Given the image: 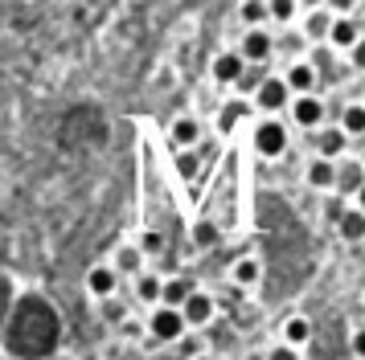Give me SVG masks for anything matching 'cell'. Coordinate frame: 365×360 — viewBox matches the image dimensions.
<instances>
[{
  "label": "cell",
  "mask_w": 365,
  "mask_h": 360,
  "mask_svg": "<svg viewBox=\"0 0 365 360\" xmlns=\"http://www.w3.org/2000/svg\"><path fill=\"white\" fill-rule=\"evenodd\" d=\"M308 184H312V189H336V164L324 160V156H316V160L308 164Z\"/></svg>",
  "instance_id": "11"
},
{
  "label": "cell",
  "mask_w": 365,
  "mask_h": 360,
  "mask_svg": "<svg viewBox=\"0 0 365 360\" xmlns=\"http://www.w3.org/2000/svg\"><path fill=\"white\" fill-rule=\"evenodd\" d=\"M353 65H357V70H365V37L353 46Z\"/></svg>",
  "instance_id": "31"
},
{
  "label": "cell",
  "mask_w": 365,
  "mask_h": 360,
  "mask_svg": "<svg viewBox=\"0 0 365 360\" xmlns=\"http://www.w3.org/2000/svg\"><path fill=\"white\" fill-rule=\"evenodd\" d=\"M197 139H201L197 119H177V123H173V147H177V152H189Z\"/></svg>",
  "instance_id": "14"
},
{
  "label": "cell",
  "mask_w": 365,
  "mask_h": 360,
  "mask_svg": "<svg viewBox=\"0 0 365 360\" xmlns=\"http://www.w3.org/2000/svg\"><path fill=\"white\" fill-rule=\"evenodd\" d=\"M197 168H201L197 152H177V176L181 180H193L197 176Z\"/></svg>",
  "instance_id": "24"
},
{
  "label": "cell",
  "mask_w": 365,
  "mask_h": 360,
  "mask_svg": "<svg viewBox=\"0 0 365 360\" xmlns=\"http://www.w3.org/2000/svg\"><path fill=\"white\" fill-rule=\"evenodd\" d=\"M140 266H144V250L140 245H123L115 254V270H123V275H140Z\"/></svg>",
  "instance_id": "19"
},
{
  "label": "cell",
  "mask_w": 365,
  "mask_h": 360,
  "mask_svg": "<svg viewBox=\"0 0 365 360\" xmlns=\"http://www.w3.org/2000/svg\"><path fill=\"white\" fill-rule=\"evenodd\" d=\"M119 287V270L115 266H91V275H86V291L95 295V299H111Z\"/></svg>",
  "instance_id": "6"
},
{
  "label": "cell",
  "mask_w": 365,
  "mask_h": 360,
  "mask_svg": "<svg viewBox=\"0 0 365 360\" xmlns=\"http://www.w3.org/2000/svg\"><path fill=\"white\" fill-rule=\"evenodd\" d=\"M193 360H214V356H193Z\"/></svg>",
  "instance_id": "35"
},
{
  "label": "cell",
  "mask_w": 365,
  "mask_h": 360,
  "mask_svg": "<svg viewBox=\"0 0 365 360\" xmlns=\"http://www.w3.org/2000/svg\"><path fill=\"white\" fill-rule=\"evenodd\" d=\"M135 295H140L144 303H160V299H165V282L156 275H140L135 278Z\"/></svg>",
  "instance_id": "20"
},
{
  "label": "cell",
  "mask_w": 365,
  "mask_h": 360,
  "mask_svg": "<svg viewBox=\"0 0 365 360\" xmlns=\"http://www.w3.org/2000/svg\"><path fill=\"white\" fill-rule=\"evenodd\" d=\"M247 107H250V102H242V98H238V102H226V111H222V119H217V127H222V131H230L234 123H238V119L247 115Z\"/></svg>",
  "instance_id": "25"
},
{
  "label": "cell",
  "mask_w": 365,
  "mask_h": 360,
  "mask_svg": "<svg viewBox=\"0 0 365 360\" xmlns=\"http://www.w3.org/2000/svg\"><path fill=\"white\" fill-rule=\"evenodd\" d=\"M283 78H287V86H292V95H312V86H316V70L308 62H296L292 65V70H287V74H283Z\"/></svg>",
  "instance_id": "10"
},
{
  "label": "cell",
  "mask_w": 365,
  "mask_h": 360,
  "mask_svg": "<svg viewBox=\"0 0 365 360\" xmlns=\"http://www.w3.org/2000/svg\"><path fill=\"white\" fill-rule=\"evenodd\" d=\"M230 278H234V287H255V282L263 278V266H259L255 258H238L234 270H230Z\"/></svg>",
  "instance_id": "16"
},
{
  "label": "cell",
  "mask_w": 365,
  "mask_h": 360,
  "mask_svg": "<svg viewBox=\"0 0 365 360\" xmlns=\"http://www.w3.org/2000/svg\"><path fill=\"white\" fill-rule=\"evenodd\" d=\"M292 102V86H287V78H267L263 82V90L255 95V107L267 115H275L279 107H287Z\"/></svg>",
  "instance_id": "3"
},
{
  "label": "cell",
  "mask_w": 365,
  "mask_h": 360,
  "mask_svg": "<svg viewBox=\"0 0 365 360\" xmlns=\"http://www.w3.org/2000/svg\"><path fill=\"white\" fill-rule=\"evenodd\" d=\"M292 16H296V0H271V21L287 25Z\"/></svg>",
  "instance_id": "28"
},
{
  "label": "cell",
  "mask_w": 365,
  "mask_h": 360,
  "mask_svg": "<svg viewBox=\"0 0 365 360\" xmlns=\"http://www.w3.org/2000/svg\"><path fill=\"white\" fill-rule=\"evenodd\" d=\"M271 49H275V41H271V33L267 29H247V37H242V58H247L250 65L267 62Z\"/></svg>",
  "instance_id": "4"
},
{
  "label": "cell",
  "mask_w": 365,
  "mask_h": 360,
  "mask_svg": "<svg viewBox=\"0 0 365 360\" xmlns=\"http://www.w3.org/2000/svg\"><path fill=\"white\" fill-rule=\"evenodd\" d=\"M263 82H267V74L259 70V65H250L247 74H242V82H238V90H242V95H247V90H255V95H259V90H263Z\"/></svg>",
  "instance_id": "27"
},
{
  "label": "cell",
  "mask_w": 365,
  "mask_h": 360,
  "mask_svg": "<svg viewBox=\"0 0 365 360\" xmlns=\"http://www.w3.org/2000/svg\"><path fill=\"white\" fill-rule=\"evenodd\" d=\"M353 356L365 360V332H353Z\"/></svg>",
  "instance_id": "32"
},
{
  "label": "cell",
  "mask_w": 365,
  "mask_h": 360,
  "mask_svg": "<svg viewBox=\"0 0 365 360\" xmlns=\"http://www.w3.org/2000/svg\"><path fill=\"white\" fill-rule=\"evenodd\" d=\"M148 327H152L156 340H181L189 319H185V311H177V307H156V315H152Z\"/></svg>",
  "instance_id": "2"
},
{
  "label": "cell",
  "mask_w": 365,
  "mask_h": 360,
  "mask_svg": "<svg viewBox=\"0 0 365 360\" xmlns=\"http://www.w3.org/2000/svg\"><path fill=\"white\" fill-rule=\"evenodd\" d=\"M267 360H299V348H292V344H275V348L267 352Z\"/></svg>",
  "instance_id": "29"
},
{
  "label": "cell",
  "mask_w": 365,
  "mask_h": 360,
  "mask_svg": "<svg viewBox=\"0 0 365 360\" xmlns=\"http://www.w3.org/2000/svg\"><path fill=\"white\" fill-rule=\"evenodd\" d=\"M214 242H217V226L214 221H197V226H193V245L205 250V245H214Z\"/></svg>",
  "instance_id": "26"
},
{
  "label": "cell",
  "mask_w": 365,
  "mask_h": 360,
  "mask_svg": "<svg viewBox=\"0 0 365 360\" xmlns=\"http://www.w3.org/2000/svg\"><path fill=\"white\" fill-rule=\"evenodd\" d=\"M357 209L365 213V189H361V193H357Z\"/></svg>",
  "instance_id": "34"
},
{
  "label": "cell",
  "mask_w": 365,
  "mask_h": 360,
  "mask_svg": "<svg viewBox=\"0 0 365 360\" xmlns=\"http://www.w3.org/2000/svg\"><path fill=\"white\" fill-rule=\"evenodd\" d=\"M329 33H332V16L329 13H312V16H308V37L329 41Z\"/></svg>",
  "instance_id": "23"
},
{
  "label": "cell",
  "mask_w": 365,
  "mask_h": 360,
  "mask_svg": "<svg viewBox=\"0 0 365 360\" xmlns=\"http://www.w3.org/2000/svg\"><path fill=\"white\" fill-rule=\"evenodd\" d=\"M341 238H349V242H361L365 238V213L361 209H345V217H341Z\"/></svg>",
  "instance_id": "18"
},
{
  "label": "cell",
  "mask_w": 365,
  "mask_h": 360,
  "mask_svg": "<svg viewBox=\"0 0 365 360\" xmlns=\"http://www.w3.org/2000/svg\"><path fill=\"white\" fill-rule=\"evenodd\" d=\"M292 119H296L299 127H320V123H324V102L316 95H299L296 102H292Z\"/></svg>",
  "instance_id": "5"
},
{
  "label": "cell",
  "mask_w": 365,
  "mask_h": 360,
  "mask_svg": "<svg viewBox=\"0 0 365 360\" xmlns=\"http://www.w3.org/2000/svg\"><path fill=\"white\" fill-rule=\"evenodd\" d=\"M185 319H189V327H205V324H210V319H214V299H210V295H205V291H193V295H189V303H185Z\"/></svg>",
  "instance_id": "8"
},
{
  "label": "cell",
  "mask_w": 365,
  "mask_h": 360,
  "mask_svg": "<svg viewBox=\"0 0 365 360\" xmlns=\"http://www.w3.org/2000/svg\"><path fill=\"white\" fill-rule=\"evenodd\" d=\"M255 147H259V156H267V160H275V156L287 152V131H283L279 119H263L255 127Z\"/></svg>",
  "instance_id": "1"
},
{
  "label": "cell",
  "mask_w": 365,
  "mask_h": 360,
  "mask_svg": "<svg viewBox=\"0 0 365 360\" xmlns=\"http://www.w3.org/2000/svg\"><path fill=\"white\" fill-rule=\"evenodd\" d=\"M357 0H329V9H336V13H345V9H353Z\"/></svg>",
  "instance_id": "33"
},
{
  "label": "cell",
  "mask_w": 365,
  "mask_h": 360,
  "mask_svg": "<svg viewBox=\"0 0 365 360\" xmlns=\"http://www.w3.org/2000/svg\"><path fill=\"white\" fill-rule=\"evenodd\" d=\"M345 144H349V135L341 127H324L320 135H316V147H320V156H324V160H336V156L345 152Z\"/></svg>",
  "instance_id": "12"
},
{
  "label": "cell",
  "mask_w": 365,
  "mask_h": 360,
  "mask_svg": "<svg viewBox=\"0 0 365 360\" xmlns=\"http://www.w3.org/2000/svg\"><path fill=\"white\" fill-rule=\"evenodd\" d=\"M336 189L341 193H361L365 189V164H357V160H345V164H336Z\"/></svg>",
  "instance_id": "9"
},
{
  "label": "cell",
  "mask_w": 365,
  "mask_h": 360,
  "mask_svg": "<svg viewBox=\"0 0 365 360\" xmlns=\"http://www.w3.org/2000/svg\"><path fill=\"white\" fill-rule=\"evenodd\" d=\"M242 74H247V58H242V53H217V58H214V78L217 82L238 86Z\"/></svg>",
  "instance_id": "7"
},
{
  "label": "cell",
  "mask_w": 365,
  "mask_h": 360,
  "mask_svg": "<svg viewBox=\"0 0 365 360\" xmlns=\"http://www.w3.org/2000/svg\"><path fill=\"white\" fill-rule=\"evenodd\" d=\"M189 295H193V287H189L185 278H173V282H165V299H160V307H177L181 311L185 303H189Z\"/></svg>",
  "instance_id": "17"
},
{
  "label": "cell",
  "mask_w": 365,
  "mask_h": 360,
  "mask_svg": "<svg viewBox=\"0 0 365 360\" xmlns=\"http://www.w3.org/2000/svg\"><path fill=\"white\" fill-rule=\"evenodd\" d=\"M329 41H332L336 49H353L357 41H361V37H357V25H353L349 16H336V21H332V33H329Z\"/></svg>",
  "instance_id": "15"
},
{
  "label": "cell",
  "mask_w": 365,
  "mask_h": 360,
  "mask_svg": "<svg viewBox=\"0 0 365 360\" xmlns=\"http://www.w3.org/2000/svg\"><path fill=\"white\" fill-rule=\"evenodd\" d=\"M267 16H271V0H242V21L250 29H263Z\"/></svg>",
  "instance_id": "21"
},
{
  "label": "cell",
  "mask_w": 365,
  "mask_h": 360,
  "mask_svg": "<svg viewBox=\"0 0 365 360\" xmlns=\"http://www.w3.org/2000/svg\"><path fill=\"white\" fill-rule=\"evenodd\" d=\"M308 340H312V319H308V315H292V319L283 324V344L304 348Z\"/></svg>",
  "instance_id": "13"
},
{
  "label": "cell",
  "mask_w": 365,
  "mask_h": 360,
  "mask_svg": "<svg viewBox=\"0 0 365 360\" xmlns=\"http://www.w3.org/2000/svg\"><path fill=\"white\" fill-rule=\"evenodd\" d=\"M341 131L345 135H361L365 131V102H353V107L341 111Z\"/></svg>",
  "instance_id": "22"
},
{
  "label": "cell",
  "mask_w": 365,
  "mask_h": 360,
  "mask_svg": "<svg viewBox=\"0 0 365 360\" xmlns=\"http://www.w3.org/2000/svg\"><path fill=\"white\" fill-rule=\"evenodd\" d=\"M140 250H144V254H160V250H165V238H160V233H144V242H140Z\"/></svg>",
  "instance_id": "30"
}]
</instances>
